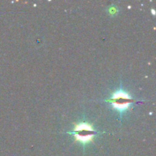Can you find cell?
Wrapping results in <instances>:
<instances>
[{"label": "cell", "instance_id": "1", "mask_svg": "<svg viewBox=\"0 0 156 156\" xmlns=\"http://www.w3.org/2000/svg\"><path fill=\"white\" fill-rule=\"evenodd\" d=\"M109 101L115 109L120 112L126 111L133 103L132 98L123 91H117L114 93Z\"/></svg>", "mask_w": 156, "mask_h": 156}, {"label": "cell", "instance_id": "2", "mask_svg": "<svg viewBox=\"0 0 156 156\" xmlns=\"http://www.w3.org/2000/svg\"><path fill=\"white\" fill-rule=\"evenodd\" d=\"M73 136L77 141L86 143L91 141L95 135V131L87 123H81L75 127Z\"/></svg>", "mask_w": 156, "mask_h": 156}]
</instances>
